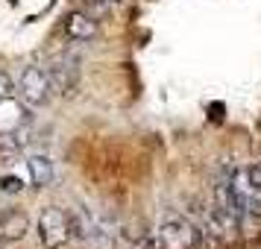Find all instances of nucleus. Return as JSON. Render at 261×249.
Returning <instances> with one entry per match:
<instances>
[{"label": "nucleus", "instance_id": "f257e3e1", "mask_svg": "<svg viewBox=\"0 0 261 249\" xmlns=\"http://www.w3.org/2000/svg\"><path fill=\"white\" fill-rule=\"evenodd\" d=\"M159 249H194L200 243V232L185 220H167L155 232Z\"/></svg>", "mask_w": 261, "mask_h": 249}, {"label": "nucleus", "instance_id": "f03ea898", "mask_svg": "<svg viewBox=\"0 0 261 249\" xmlns=\"http://www.w3.org/2000/svg\"><path fill=\"white\" fill-rule=\"evenodd\" d=\"M38 229H41V243L47 249H59L71 240L68 214L62 211V208H44L41 220H38Z\"/></svg>", "mask_w": 261, "mask_h": 249}, {"label": "nucleus", "instance_id": "7ed1b4c3", "mask_svg": "<svg viewBox=\"0 0 261 249\" xmlns=\"http://www.w3.org/2000/svg\"><path fill=\"white\" fill-rule=\"evenodd\" d=\"M50 88H53L50 73L41 71V68H36V65L21 73V94H24L27 103H44V100L50 97Z\"/></svg>", "mask_w": 261, "mask_h": 249}, {"label": "nucleus", "instance_id": "20e7f679", "mask_svg": "<svg viewBox=\"0 0 261 249\" xmlns=\"http://www.w3.org/2000/svg\"><path fill=\"white\" fill-rule=\"evenodd\" d=\"M65 33H68V38H73V41H91V38L97 36V18L94 15H85V12L68 15Z\"/></svg>", "mask_w": 261, "mask_h": 249}, {"label": "nucleus", "instance_id": "39448f33", "mask_svg": "<svg viewBox=\"0 0 261 249\" xmlns=\"http://www.w3.org/2000/svg\"><path fill=\"white\" fill-rule=\"evenodd\" d=\"M68 226H71V240H97L103 235L88 211H71L68 214Z\"/></svg>", "mask_w": 261, "mask_h": 249}, {"label": "nucleus", "instance_id": "423d86ee", "mask_svg": "<svg viewBox=\"0 0 261 249\" xmlns=\"http://www.w3.org/2000/svg\"><path fill=\"white\" fill-rule=\"evenodd\" d=\"M27 226L30 220L24 211H6L0 217V240H21L27 235Z\"/></svg>", "mask_w": 261, "mask_h": 249}, {"label": "nucleus", "instance_id": "0eeeda50", "mask_svg": "<svg viewBox=\"0 0 261 249\" xmlns=\"http://www.w3.org/2000/svg\"><path fill=\"white\" fill-rule=\"evenodd\" d=\"M27 167H30L33 185L44 188V185H50V182H53V164H50V158H47V155H30Z\"/></svg>", "mask_w": 261, "mask_h": 249}, {"label": "nucleus", "instance_id": "6e6552de", "mask_svg": "<svg viewBox=\"0 0 261 249\" xmlns=\"http://www.w3.org/2000/svg\"><path fill=\"white\" fill-rule=\"evenodd\" d=\"M247 176H249V182H252V185H255V188L261 190V161H255V164L249 167Z\"/></svg>", "mask_w": 261, "mask_h": 249}, {"label": "nucleus", "instance_id": "1a4fd4ad", "mask_svg": "<svg viewBox=\"0 0 261 249\" xmlns=\"http://www.w3.org/2000/svg\"><path fill=\"white\" fill-rule=\"evenodd\" d=\"M3 188L9 190V193H15V190H21V188H24V185H21L18 179H6V182H3Z\"/></svg>", "mask_w": 261, "mask_h": 249}, {"label": "nucleus", "instance_id": "9d476101", "mask_svg": "<svg viewBox=\"0 0 261 249\" xmlns=\"http://www.w3.org/2000/svg\"><path fill=\"white\" fill-rule=\"evenodd\" d=\"M106 3H112V6H115V3H120V0H106Z\"/></svg>", "mask_w": 261, "mask_h": 249}]
</instances>
